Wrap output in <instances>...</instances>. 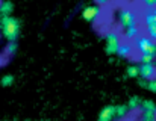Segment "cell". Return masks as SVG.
I'll use <instances>...</instances> for the list:
<instances>
[{"instance_id":"cell-23","label":"cell","mask_w":156,"mask_h":121,"mask_svg":"<svg viewBox=\"0 0 156 121\" xmlns=\"http://www.w3.org/2000/svg\"><path fill=\"white\" fill-rule=\"evenodd\" d=\"M155 65H156V59H155Z\"/></svg>"},{"instance_id":"cell-19","label":"cell","mask_w":156,"mask_h":121,"mask_svg":"<svg viewBox=\"0 0 156 121\" xmlns=\"http://www.w3.org/2000/svg\"><path fill=\"white\" fill-rule=\"evenodd\" d=\"M156 56H153V55H140V62L141 64H149V62H155Z\"/></svg>"},{"instance_id":"cell-16","label":"cell","mask_w":156,"mask_h":121,"mask_svg":"<svg viewBox=\"0 0 156 121\" xmlns=\"http://www.w3.org/2000/svg\"><path fill=\"white\" fill-rule=\"evenodd\" d=\"M141 120L155 121L156 120V112L155 111H141Z\"/></svg>"},{"instance_id":"cell-5","label":"cell","mask_w":156,"mask_h":121,"mask_svg":"<svg viewBox=\"0 0 156 121\" xmlns=\"http://www.w3.org/2000/svg\"><path fill=\"white\" fill-rule=\"evenodd\" d=\"M120 46H121V40H120V35H118L117 32H109V33H106V46H105V50H106L108 55H117Z\"/></svg>"},{"instance_id":"cell-2","label":"cell","mask_w":156,"mask_h":121,"mask_svg":"<svg viewBox=\"0 0 156 121\" xmlns=\"http://www.w3.org/2000/svg\"><path fill=\"white\" fill-rule=\"evenodd\" d=\"M136 50L140 52V55H153L156 56V40L147 36L140 35L136 38Z\"/></svg>"},{"instance_id":"cell-15","label":"cell","mask_w":156,"mask_h":121,"mask_svg":"<svg viewBox=\"0 0 156 121\" xmlns=\"http://www.w3.org/2000/svg\"><path fill=\"white\" fill-rule=\"evenodd\" d=\"M141 100L138 99V97H130V100H129V108H130V111H136V109H141Z\"/></svg>"},{"instance_id":"cell-3","label":"cell","mask_w":156,"mask_h":121,"mask_svg":"<svg viewBox=\"0 0 156 121\" xmlns=\"http://www.w3.org/2000/svg\"><path fill=\"white\" fill-rule=\"evenodd\" d=\"M118 24L123 29H127L130 26L136 24V14L130 9V8H123L118 12Z\"/></svg>"},{"instance_id":"cell-14","label":"cell","mask_w":156,"mask_h":121,"mask_svg":"<svg viewBox=\"0 0 156 121\" xmlns=\"http://www.w3.org/2000/svg\"><path fill=\"white\" fill-rule=\"evenodd\" d=\"M15 52H17V43L15 41H8V46L5 47V53L8 56H12V55H15Z\"/></svg>"},{"instance_id":"cell-20","label":"cell","mask_w":156,"mask_h":121,"mask_svg":"<svg viewBox=\"0 0 156 121\" xmlns=\"http://www.w3.org/2000/svg\"><path fill=\"white\" fill-rule=\"evenodd\" d=\"M143 2V5L147 8V9H153L156 8V0H141Z\"/></svg>"},{"instance_id":"cell-13","label":"cell","mask_w":156,"mask_h":121,"mask_svg":"<svg viewBox=\"0 0 156 121\" xmlns=\"http://www.w3.org/2000/svg\"><path fill=\"white\" fill-rule=\"evenodd\" d=\"M126 74H127L129 77H133V79L140 77V67H138V65H130V67H127Z\"/></svg>"},{"instance_id":"cell-18","label":"cell","mask_w":156,"mask_h":121,"mask_svg":"<svg viewBox=\"0 0 156 121\" xmlns=\"http://www.w3.org/2000/svg\"><path fill=\"white\" fill-rule=\"evenodd\" d=\"M12 83H14V76H12V74H5V76L0 79V85H2V86H6V88H8V86H11Z\"/></svg>"},{"instance_id":"cell-6","label":"cell","mask_w":156,"mask_h":121,"mask_svg":"<svg viewBox=\"0 0 156 121\" xmlns=\"http://www.w3.org/2000/svg\"><path fill=\"white\" fill-rule=\"evenodd\" d=\"M100 12H102V6H99V5H91V6L83 8V11H82V18H83L85 21H88V23H93V21L97 20V17L100 15Z\"/></svg>"},{"instance_id":"cell-21","label":"cell","mask_w":156,"mask_h":121,"mask_svg":"<svg viewBox=\"0 0 156 121\" xmlns=\"http://www.w3.org/2000/svg\"><path fill=\"white\" fill-rule=\"evenodd\" d=\"M147 89H149V91H152V92H156V77L155 79H152V80H149Z\"/></svg>"},{"instance_id":"cell-17","label":"cell","mask_w":156,"mask_h":121,"mask_svg":"<svg viewBox=\"0 0 156 121\" xmlns=\"http://www.w3.org/2000/svg\"><path fill=\"white\" fill-rule=\"evenodd\" d=\"M141 111H155L156 112V105L152 100H143L141 103Z\"/></svg>"},{"instance_id":"cell-7","label":"cell","mask_w":156,"mask_h":121,"mask_svg":"<svg viewBox=\"0 0 156 121\" xmlns=\"http://www.w3.org/2000/svg\"><path fill=\"white\" fill-rule=\"evenodd\" d=\"M140 77L152 80L156 77V65L155 62H149V64H141L140 65Z\"/></svg>"},{"instance_id":"cell-10","label":"cell","mask_w":156,"mask_h":121,"mask_svg":"<svg viewBox=\"0 0 156 121\" xmlns=\"http://www.w3.org/2000/svg\"><path fill=\"white\" fill-rule=\"evenodd\" d=\"M14 12V3L9 0H3L0 3V17H8Z\"/></svg>"},{"instance_id":"cell-4","label":"cell","mask_w":156,"mask_h":121,"mask_svg":"<svg viewBox=\"0 0 156 121\" xmlns=\"http://www.w3.org/2000/svg\"><path fill=\"white\" fill-rule=\"evenodd\" d=\"M144 27L150 38L156 40V8L144 12Z\"/></svg>"},{"instance_id":"cell-9","label":"cell","mask_w":156,"mask_h":121,"mask_svg":"<svg viewBox=\"0 0 156 121\" xmlns=\"http://www.w3.org/2000/svg\"><path fill=\"white\" fill-rule=\"evenodd\" d=\"M132 53H133V46H132L129 41H126V43H121V46H120L117 55H120L121 58H130Z\"/></svg>"},{"instance_id":"cell-8","label":"cell","mask_w":156,"mask_h":121,"mask_svg":"<svg viewBox=\"0 0 156 121\" xmlns=\"http://www.w3.org/2000/svg\"><path fill=\"white\" fill-rule=\"evenodd\" d=\"M114 118H117V114H115V106L112 105L105 106L99 114V121H111Z\"/></svg>"},{"instance_id":"cell-22","label":"cell","mask_w":156,"mask_h":121,"mask_svg":"<svg viewBox=\"0 0 156 121\" xmlns=\"http://www.w3.org/2000/svg\"><path fill=\"white\" fill-rule=\"evenodd\" d=\"M94 2H96V5H99V6H105V5L109 3V0H94Z\"/></svg>"},{"instance_id":"cell-11","label":"cell","mask_w":156,"mask_h":121,"mask_svg":"<svg viewBox=\"0 0 156 121\" xmlns=\"http://www.w3.org/2000/svg\"><path fill=\"white\" fill-rule=\"evenodd\" d=\"M141 33H140V27L135 24V26H130V27H127V29H124V38L129 41V40H136L138 36H140Z\"/></svg>"},{"instance_id":"cell-1","label":"cell","mask_w":156,"mask_h":121,"mask_svg":"<svg viewBox=\"0 0 156 121\" xmlns=\"http://www.w3.org/2000/svg\"><path fill=\"white\" fill-rule=\"evenodd\" d=\"M20 27H21L20 21L14 18L12 15L0 18V32L6 41H17L20 35Z\"/></svg>"},{"instance_id":"cell-12","label":"cell","mask_w":156,"mask_h":121,"mask_svg":"<svg viewBox=\"0 0 156 121\" xmlns=\"http://www.w3.org/2000/svg\"><path fill=\"white\" fill-rule=\"evenodd\" d=\"M129 112H130L129 105H118V106H115V114H117V118H120V120L126 118Z\"/></svg>"}]
</instances>
